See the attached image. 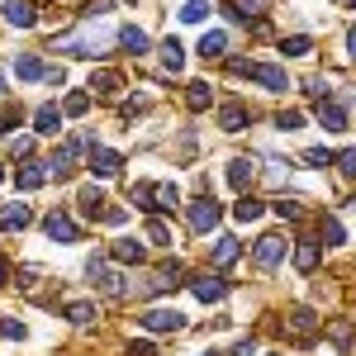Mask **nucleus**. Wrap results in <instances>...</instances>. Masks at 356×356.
Wrapping results in <instances>:
<instances>
[{"instance_id":"nucleus-31","label":"nucleus","mask_w":356,"mask_h":356,"mask_svg":"<svg viewBox=\"0 0 356 356\" xmlns=\"http://www.w3.org/2000/svg\"><path fill=\"white\" fill-rule=\"evenodd\" d=\"M147 243H152V247H171V228H166L162 219H152V223H147Z\"/></svg>"},{"instance_id":"nucleus-51","label":"nucleus","mask_w":356,"mask_h":356,"mask_svg":"<svg viewBox=\"0 0 356 356\" xmlns=\"http://www.w3.org/2000/svg\"><path fill=\"white\" fill-rule=\"evenodd\" d=\"M200 356H219V352H200Z\"/></svg>"},{"instance_id":"nucleus-9","label":"nucleus","mask_w":356,"mask_h":356,"mask_svg":"<svg viewBox=\"0 0 356 356\" xmlns=\"http://www.w3.org/2000/svg\"><path fill=\"white\" fill-rule=\"evenodd\" d=\"M43 181H48V162H24L15 171V186H19V191H38Z\"/></svg>"},{"instance_id":"nucleus-1","label":"nucleus","mask_w":356,"mask_h":356,"mask_svg":"<svg viewBox=\"0 0 356 356\" xmlns=\"http://www.w3.org/2000/svg\"><path fill=\"white\" fill-rule=\"evenodd\" d=\"M285 252H290L285 233H261V238L252 243V261H257L261 271H275V266L285 261Z\"/></svg>"},{"instance_id":"nucleus-27","label":"nucleus","mask_w":356,"mask_h":356,"mask_svg":"<svg viewBox=\"0 0 356 356\" xmlns=\"http://www.w3.org/2000/svg\"><path fill=\"white\" fill-rule=\"evenodd\" d=\"M223 48H228V38H223L219 29H209V33L200 38V57H223Z\"/></svg>"},{"instance_id":"nucleus-48","label":"nucleus","mask_w":356,"mask_h":356,"mask_svg":"<svg viewBox=\"0 0 356 356\" xmlns=\"http://www.w3.org/2000/svg\"><path fill=\"white\" fill-rule=\"evenodd\" d=\"M347 53L356 57V29H352V33H347Z\"/></svg>"},{"instance_id":"nucleus-53","label":"nucleus","mask_w":356,"mask_h":356,"mask_svg":"<svg viewBox=\"0 0 356 356\" xmlns=\"http://www.w3.org/2000/svg\"><path fill=\"white\" fill-rule=\"evenodd\" d=\"M0 181H5V171H0Z\"/></svg>"},{"instance_id":"nucleus-14","label":"nucleus","mask_w":356,"mask_h":356,"mask_svg":"<svg viewBox=\"0 0 356 356\" xmlns=\"http://www.w3.org/2000/svg\"><path fill=\"white\" fill-rule=\"evenodd\" d=\"M81 214L86 219H105V191L100 186H86L81 191Z\"/></svg>"},{"instance_id":"nucleus-34","label":"nucleus","mask_w":356,"mask_h":356,"mask_svg":"<svg viewBox=\"0 0 356 356\" xmlns=\"http://www.w3.org/2000/svg\"><path fill=\"white\" fill-rule=\"evenodd\" d=\"M280 53H285V57H309V53H314V43H309V38H285Z\"/></svg>"},{"instance_id":"nucleus-36","label":"nucleus","mask_w":356,"mask_h":356,"mask_svg":"<svg viewBox=\"0 0 356 356\" xmlns=\"http://www.w3.org/2000/svg\"><path fill=\"white\" fill-rule=\"evenodd\" d=\"M67 318L72 323H95V304H67Z\"/></svg>"},{"instance_id":"nucleus-7","label":"nucleus","mask_w":356,"mask_h":356,"mask_svg":"<svg viewBox=\"0 0 356 356\" xmlns=\"http://www.w3.org/2000/svg\"><path fill=\"white\" fill-rule=\"evenodd\" d=\"M0 15H5V24H10V29H29L33 19H38V10H33L29 0H5Z\"/></svg>"},{"instance_id":"nucleus-49","label":"nucleus","mask_w":356,"mask_h":356,"mask_svg":"<svg viewBox=\"0 0 356 356\" xmlns=\"http://www.w3.org/2000/svg\"><path fill=\"white\" fill-rule=\"evenodd\" d=\"M5 280H10V266H5V257H0V285H5Z\"/></svg>"},{"instance_id":"nucleus-25","label":"nucleus","mask_w":356,"mask_h":356,"mask_svg":"<svg viewBox=\"0 0 356 356\" xmlns=\"http://www.w3.org/2000/svg\"><path fill=\"white\" fill-rule=\"evenodd\" d=\"M261 209H266L261 200H247V195H243V200L233 204V219H238V223H257V219H261Z\"/></svg>"},{"instance_id":"nucleus-23","label":"nucleus","mask_w":356,"mask_h":356,"mask_svg":"<svg viewBox=\"0 0 356 356\" xmlns=\"http://www.w3.org/2000/svg\"><path fill=\"white\" fill-rule=\"evenodd\" d=\"M295 266H300L304 275H309L314 266H318V243H314V238H304V243L295 247Z\"/></svg>"},{"instance_id":"nucleus-44","label":"nucleus","mask_w":356,"mask_h":356,"mask_svg":"<svg viewBox=\"0 0 356 356\" xmlns=\"http://www.w3.org/2000/svg\"><path fill=\"white\" fill-rule=\"evenodd\" d=\"M285 171H290L285 162H271V171H266V181H271V186H280V181H285Z\"/></svg>"},{"instance_id":"nucleus-17","label":"nucleus","mask_w":356,"mask_h":356,"mask_svg":"<svg viewBox=\"0 0 356 356\" xmlns=\"http://www.w3.org/2000/svg\"><path fill=\"white\" fill-rule=\"evenodd\" d=\"M15 76H19V81H43V76H48V67H43L33 53H24L19 62H15Z\"/></svg>"},{"instance_id":"nucleus-11","label":"nucleus","mask_w":356,"mask_h":356,"mask_svg":"<svg viewBox=\"0 0 356 356\" xmlns=\"http://www.w3.org/2000/svg\"><path fill=\"white\" fill-rule=\"evenodd\" d=\"M219 129L223 134H243L247 129V110H243V100H228L219 110Z\"/></svg>"},{"instance_id":"nucleus-33","label":"nucleus","mask_w":356,"mask_h":356,"mask_svg":"<svg viewBox=\"0 0 356 356\" xmlns=\"http://www.w3.org/2000/svg\"><path fill=\"white\" fill-rule=\"evenodd\" d=\"M271 209L280 214V219H290V223H295V219H304V204H300V200H275Z\"/></svg>"},{"instance_id":"nucleus-20","label":"nucleus","mask_w":356,"mask_h":356,"mask_svg":"<svg viewBox=\"0 0 356 356\" xmlns=\"http://www.w3.org/2000/svg\"><path fill=\"white\" fill-rule=\"evenodd\" d=\"M186 105H191V110H209V105H214V86H209V81H195L191 90H186Z\"/></svg>"},{"instance_id":"nucleus-42","label":"nucleus","mask_w":356,"mask_h":356,"mask_svg":"<svg viewBox=\"0 0 356 356\" xmlns=\"http://www.w3.org/2000/svg\"><path fill=\"white\" fill-rule=\"evenodd\" d=\"M129 356H157V347H152V342H143V337H138V342H129Z\"/></svg>"},{"instance_id":"nucleus-41","label":"nucleus","mask_w":356,"mask_h":356,"mask_svg":"<svg viewBox=\"0 0 356 356\" xmlns=\"http://www.w3.org/2000/svg\"><path fill=\"white\" fill-rule=\"evenodd\" d=\"M304 162H309V166H328L332 152H323V147H309V152H304Z\"/></svg>"},{"instance_id":"nucleus-40","label":"nucleus","mask_w":356,"mask_h":356,"mask_svg":"<svg viewBox=\"0 0 356 356\" xmlns=\"http://www.w3.org/2000/svg\"><path fill=\"white\" fill-rule=\"evenodd\" d=\"M323 238H328L332 247H337V243H347V233H342V223L332 219V214H323Z\"/></svg>"},{"instance_id":"nucleus-45","label":"nucleus","mask_w":356,"mask_h":356,"mask_svg":"<svg viewBox=\"0 0 356 356\" xmlns=\"http://www.w3.org/2000/svg\"><path fill=\"white\" fill-rule=\"evenodd\" d=\"M19 285L33 290V285H38V271H33V266H19Z\"/></svg>"},{"instance_id":"nucleus-35","label":"nucleus","mask_w":356,"mask_h":356,"mask_svg":"<svg viewBox=\"0 0 356 356\" xmlns=\"http://www.w3.org/2000/svg\"><path fill=\"white\" fill-rule=\"evenodd\" d=\"M62 110H67V114H86V110H90V95H86V90H72V95L62 100Z\"/></svg>"},{"instance_id":"nucleus-24","label":"nucleus","mask_w":356,"mask_h":356,"mask_svg":"<svg viewBox=\"0 0 356 356\" xmlns=\"http://www.w3.org/2000/svg\"><path fill=\"white\" fill-rule=\"evenodd\" d=\"M176 19H181V24H204V19H209V0H186Z\"/></svg>"},{"instance_id":"nucleus-13","label":"nucleus","mask_w":356,"mask_h":356,"mask_svg":"<svg viewBox=\"0 0 356 356\" xmlns=\"http://www.w3.org/2000/svg\"><path fill=\"white\" fill-rule=\"evenodd\" d=\"M33 129H38L43 138H57V134H62V110H53V105H43V110L33 114Z\"/></svg>"},{"instance_id":"nucleus-39","label":"nucleus","mask_w":356,"mask_h":356,"mask_svg":"<svg viewBox=\"0 0 356 356\" xmlns=\"http://www.w3.org/2000/svg\"><path fill=\"white\" fill-rule=\"evenodd\" d=\"M181 204V191L176 186H157V209H176Z\"/></svg>"},{"instance_id":"nucleus-32","label":"nucleus","mask_w":356,"mask_h":356,"mask_svg":"<svg viewBox=\"0 0 356 356\" xmlns=\"http://www.w3.org/2000/svg\"><path fill=\"white\" fill-rule=\"evenodd\" d=\"M332 162H337V176H347V181H356V147H347V152H337Z\"/></svg>"},{"instance_id":"nucleus-46","label":"nucleus","mask_w":356,"mask_h":356,"mask_svg":"<svg viewBox=\"0 0 356 356\" xmlns=\"http://www.w3.org/2000/svg\"><path fill=\"white\" fill-rule=\"evenodd\" d=\"M29 147H33L29 138H15V143H10V152H15V157H29Z\"/></svg>"},{"instance_id":"nucleus-5","label":"nucleus","mask_w":356,"mask_h":356,"mask_svg":"<svg viewBox=\"0 0 356 356\" xmlns=\"http://www.w3.org/2000/svg\"><path fill=\"white\" fill-rule=\"evenodd\" d=\"M191 295L200 304H219L223 295H228V280H219V275H195V280H191Z\"/></svg>"},{"instance_id":"nucleus-21","label":"nucleus","mask_w":356,"mask_h":356,"mask_svg":"<svg viewBox=\"0 0 356 356\" xmlns=\"http://www.w3.org/2000/svg\"><path fill=\"white\" fill-rule=\"evenodd\" d=\"M162 67H166V76H176V72L186 67V53H181L176 38H166V43H162Z\"/></svg>"},{"instance_id":"nucleus-52","label":"nucleus","mask_w":356,"mask_h":356,"mask_svg":"<svg viewBox=\"0 0 356 356\" xmlns=\"http://www.w3.org/2000/svg\"><path fill=\"white\" fill-rule=\"evenodd\" d=\"M347 5H352V10H356V0H347Z\"/></svg>"},{"instance_id":"nucleus-19","label":"nucleus","mask_w":356,"mask_h":356,"mask_svg":"<svg viewBox=\"0 0 356 356\" xmlns=\"http://www.w3.org/2000/svg\"><path fill=\"white\" fill-rule=\"evenodd\" d=\"M110 252H114V261H129V266H138V261H143V243H138V238H119Z\"/></svg>"},{"instance_id":"nucleus-47","label":"nucleus","mask_w":356,"mask_h":356,"mask_svg":"<svg viewBox=\"0 0 356 356\" xmlns=\"http://www.w3.org/2000/svg\"><path fill=\"white\" fill-rule=\"evenodd\" d=\"M252 352H257V342H252V337H243V342L233 347V356H252Z\"/></svg>"},{"instance_id":"nucleus-12","label":"nucleus","mask_w":356,"mask_h":356,"mask_svg":"<svg viewBox=\"0 0 356 356\" xmlns=\"http://www.w3.org/2000/svg\"><path fill=\"white\" fill-rule=\"evenodd\" d=\"M119 166H124L119 152H110V147H90V171H95V176H114Z\"/></svg>"},{"instance_id":"nucleus-6","label":"nucleus","mask_w":356,"mask_h":356,"mask_svg":"<svg viewBox=\"0 0 356 356\" xmlns=\"http://www.w3.org/2000/svg\"><path fill=\"white\" fill-rule=\"evenodd\" d=\"M81 138H76V143H62V147H57L53 152V162H48V176H72V171H76V157H81Z\"/></svg>"},{"instance_id":"nucleus-16","label":"nucleus","mask_w":356,"mask_h":356,"mask_svg":"<svg viewBox=\"0 0 356 356\" xmlns=\"http://www.w3.org/2000/svg\"><path fill=\"white\" fill-rule=\"evenodd\" d=\"M290 332H295V337H314V332H318V314H314V309H295V314H290Z\"/></svg>"},{"instance_id":"nucleus-10","label":"nucleus","mask_w":356,"mask_h":356,"mask_svg":"<svg viewBox=\"0 0 356 356\" xmlns=\"http://www.w3.org/2000/svg\"><path fill=\"white\" fill-rule=\"evenodd\" d=\"M238 257H243V243L238 238H214V247H209V261L214 266H233Z\"/></svg>"},{"instance_id":"nucleus-26","label":"nucleus","mask_w":356,"mask_h":356,"mask_svg":"<svg viewBox=\"0 0 356 356\" xmlns=\"http://www.w3.org/2000/svg\"><path fill=\"white\" fill-rule=\"evenodd\" d=\"M119 43H124V53H147V33L143 29H119Z\"/></svg>"},{"instance_id":"nucleus-50","label":"nucleus","mask_w":356,"mask_h":356,"mask_svg":"<svg viewBox=\"0 0 356 356\" xmlns=\"http://www.w3.org/2000/svg\"><path fill=\"white\" fill-rule=\"evenodd\" d=\"M0 100H5V76H0Z\"/></svg>"},{"instance_id":"nucleus-3","label":"nucleus","mask_w":356,"mask_h":356,"mask_svg":"<svg viewBox=\"0 0 356 356\" xmlns=\"http://www.w3.org/2000/svg\"><path fill=\"white\" fill-rule=\"evenodd\" d=\"M138 323H143L147 332H181L186 328V314H181V309H147Z\"/></svg>"},{"instance_id":"nucleus-37","label":"nucleus","mask_w":356,"mask_h":356,"mask_svg":"<svg viewBox=\"0 0 356 356\" xmlns=\"http://www.w3.org/2000/svg\"><path fill=\"white\" fill-rule=\"evenodd\" d=\"M10 129H19V105H0V138Z\"/></svg>"},{"instance_id":"nucleus-2","label":"nucleus","mask_w":356,"mask_h":356,"mask_svg":"<svg viewBox=\"0 0 356 356\" xmlns=\"http://www.w3.org/2000/svg\"><path fill=\"white\" fill-rule=\"evenodd\" d=\"M186 219H191L195 233H214V228H219V204H214L209 195H200L195 204H186Z\"/></svg>"},{"instance_id":"nucleus-18","label":"nucleus","mask_w":356,"mask_h":356,"mask_svg":"<svg viewBox=\"0 0 356 356\" xmlns=\"http://www.w3.org/2000/svg\"><path fill=\"white\" fill-rule=\"evenodd\" d=\"M318 119H323V129H332V134L347 129V114H342V105H332V100H318Z\"/></svg>"},{"instance_id":"nucleus-29","label":"nucleus","mask_w":356,"mask_h":356,"mask_svg":"<svg viewBox=\"0 0 356 356\" xmlns=\"http://www.w3.org/2000/svg\"><path fill=\"white\" fill-rule=\"evenodd\" d=\"M328 337L342 347V352H347V347H352V323H347V318H332V323H328Z\"/></svg>"},{"instance_id":"nucleus-22","label":"nucleus","mask_w":356,"mask_h":356,"mask_svg":"<svg viewBox=\"0 0 356 356\" xmlns=\"http://www.w3.org/2000/svg\"><path fill=\"white\" fill-rule=\"evenodd\" d=\"M29 219H33L29 204H5L0 209V228H29Z\"/></svg>"},{"instance_id":"nucleus-28","label":"nucleus","mask_w":356,"mask_h":356,"mask_svg":"<svg viewBox=\"0 0 356 356\" xmlns=\"http://www.w3.org/2000/svg\"><path fill=\"white\" fill-rule=\"evenodd\" d=\"M90 90H100V95H119V72H90Z\"/></svg>"},{"instance_id":"nucleus-4","label":"nucleus","mask_w":356,"mask_h":356,"mask_svg":"<svg viewBox=\"0 0 356 356\" xmlns=\"http://www.w3.org/2000/svg\"><path fill=\"white\" fill-rule=\"evenodd\" d=\"M43 233H48L53 243H81V228L72 223V214H67V209H53V214L43 219Z\"/></svg>"},{"instance_id":"nucleus-15","label":"nucleus","mask_w":356,"mask_h":356,"mask_svg":"<svg viewBox=\"0 0 356 356\" xmlns=\"http://www.w3.org/2000/svg\"><path fill=\"white\" fill-rule=\"evenodd\" d=\"M257 81L266 86V90H275V95H280V90L290 86V76H285V72H280L275 62H261V67H257Z\"/></svg>"},{"instance_id":"nucleus-30","label":"nucleus","mask_w":356,"mask_h":356,"mask_svg":"<svg viewBox=\"0 0 356 356\" xmlns=\"http://www.w3.org/2000/svg\"><path fill=\"white\" fill-rule=\"evenodd\" d=\"M129 195H134L138 209H157V186H134Z\"/></svg>"},{"instance_id":"nucleus-38","label":"nucleus","mask_w":356,"mask_h":356,"mask_svg":"<svg viewBox=\"0 0 356 356\" xmlns=\"http://www.w3.org/2000/svg\"><path fill=\"white\" fill-rule=\"evenodd\" d=\"M275 129H285V134H290V129H304V114L300 110H280L275 114Z\"/></svg>"},{"instance_id":"nucleus-43","label":"nucleus","mask_w":356,"mask_h":356,"mask_svg":"<svg viewBox=\"0 0 356 356\" xmlns=\"http://www.w3.org/2000/svg\"><path fill=\"white\" fill-rule=\"evenodd\" d=\"M0 337H10V342H19V337H24V323H0Z\"/></svg>"},{"instance_id":"nucleus-8","label":"nucleus","mask_w":356,"mask_h":356,"mask_svg":"<svg viewBox=\"0 0 356 356\" xmlns=\"http://www.w3.org/2000/svg\"><path fill=\"white\" fill-rule=\"evenodd\" d=\"M252 181H257V162H252V157H233V162H228V186H233V191H247Z\"/></svg>"}]
</instances>
